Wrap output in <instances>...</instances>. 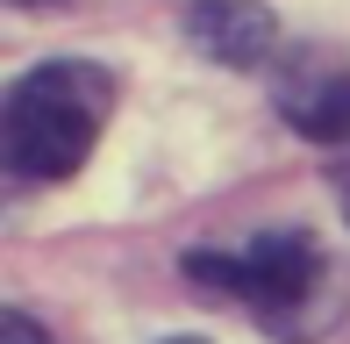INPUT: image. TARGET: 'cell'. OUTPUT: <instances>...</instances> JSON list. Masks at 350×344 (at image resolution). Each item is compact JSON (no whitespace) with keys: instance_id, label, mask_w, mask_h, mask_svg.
Segmentation results:
<instances>
[{"instance_id":"6da1fadb","label":"cell","mask_w":350,"mask_h":344,"mask_svg":"<svg viewBox=\"0 0 350 344\" xmlns=\"http://www.w3.org/2000/svg\"><path fill=\"white\" fill-rule=\"evenodd\" d=\"M107 108H115V79L86 58H57L36 65L8 86L0 101V165L22 186H57L86 165L93 136H100Z\"/></svg>"},{"instance_id":"7a4b0ae2","label":"cell","mask_w":350,"mask_h":344,"mask_svg":"<svg viewBox=\"0 0 350 344\" xmlns=\"http://www.w3.org/2000/svg\"><path fill=\"white\" fill-rule=\"evenodd\" d=\"M186 273L200 287L229 294L236 308H250L279 337H314L336 316V302H329V251L308 230H265V237H243V244H208V251L186 258Z\"/></svg>"},{"instance_id":"3957f363","label":"cell","mask_w":350,"mask_h":344,"mask_svg":"<svg viewBox=\"0 0 350 344\" xmlns=\"http://www.w3.org/2000/svg\"><path fill=\"white\" fill-rule=\"evenodd\" d=\"M272 101H279V115L293 122L300 136H314V144H350V58L322 51V43L286 51L279 72H272Z\"/></svg>"},{"instance_id":"277c9868","label":"cell","mask_w":350,"mask_h":344,"mask_svg":"<svg viewBox=\"0 0 350 344\" xmlns=\"http://www.w3.org/2000/svg\"><path fill=\"white\" fill-rule=\"evenodd\" d=\"M186 29H193V43L215 58V65H236V72L279 65V22L258 8V0H193Z\"/></svg>"},{"instance_id":"5b68a950","label":"cell","mask_w":350,"mask_h":344,"mask_svg":"<svg viewBox=\"0 0 350 344\" xmlns=\"http://www.w3.org/2000/svg\"><path fill=\"white\" fill-rule=\"evenodd\" d=\"M0 344H51V337H43L22 308H8V316H0Z\"/></svg>"},{"instance_id":"8992f818","label":"cell","mask_w":350,"mask_h":344,"mask_svg":"<svg viewBox=\"0 0 350 344\" xmlns=\"http://www.w3.org/2000/svg\"><path fill=\"white\" fill-rule=\"evenodd\" d=\"M336 201H343V215H350V144H343V165H336Z\"/></svg>"},{"instance_id":"52a82bcc","label":"cell","mask_w":350,"mask_h":344,"mask_svg":"<svg viewBox=\"0 0 350 344\" xmlns=\"http://www.w3.org/2000/svg\"><path fill=\"white\" fill-rule=\"evenodd\" d=\"M14 8H51V0H14Z\"/></svg>"},{"instance_id":"ba28073f","label":"cell","mask_w":350,"mask_h":344,"mask_svg":"<svg viewBox=\"0 0 350 344\" xmlns=\"http://www.w3.org/2000/svg\"><path fill=\"white\" fill-rule=\"evenodd\" d=\"M172 344H200V337H172Z\"/></svg>"}]
</instances>
